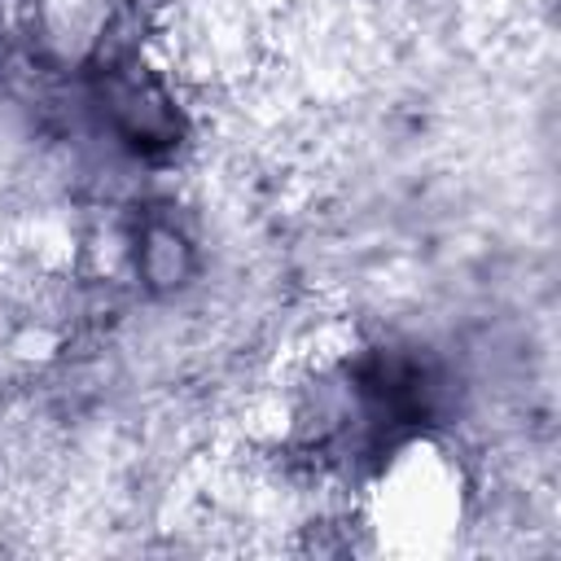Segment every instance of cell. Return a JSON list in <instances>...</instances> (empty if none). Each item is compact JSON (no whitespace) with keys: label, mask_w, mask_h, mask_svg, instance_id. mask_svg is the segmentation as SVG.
Segmentation results:
<instances>
[{"label":"cell","mask_w":561,"mask_h":561,"mask_svg":"<svg viewBox=\"0 0 561 561\" xmlns=\"http://www.w3.org/2000/svg\"><path fill=\"white\" fill-rule=\"evenodd\" d=\"M473 522V469L456 438L416 430L394 438L359 491V526L377 557L438 561Z\"/></svg>","instance_id":"obj_1"}]
</instances>
